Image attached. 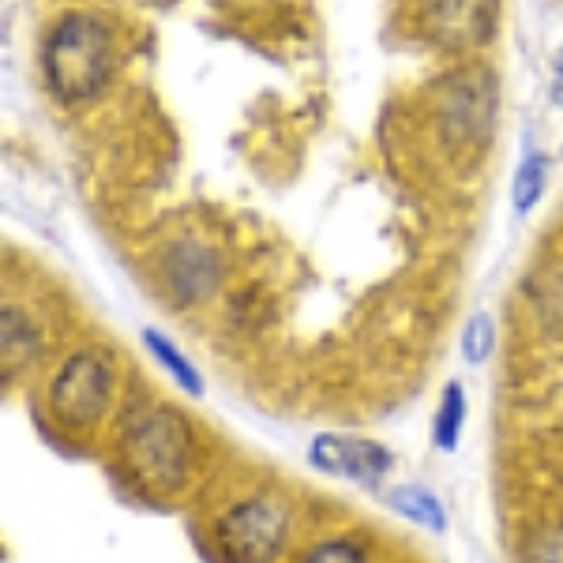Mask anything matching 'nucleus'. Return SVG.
<instances>
[{
  "instance_id": "6",
  "label": "nucleus",
  "mask_w": 563,
  "mask_h": 563,
  "mask_svg": "<svg viewBox=\"0 0 563 563\" xmlns=\"http://www.w3.org/2000/svg\"><path fill=\"white\" fill-rule=\"evenodd\" d=\"M390 507H395L398 515H406V519L429 526V530H435V533L448 530V515H443L440 499H435L432 493H424V488H417V485L395 488V493H390Z\"/></svg>"
},
{
  "instance_id": "10",
  "label": "nucleus",
  "mask_w": 563,
  "mask_h": 563,
  "mask_svg": "<svg viewBox=\"0 0 563 563\" xmlns=\"http://www.w3.org/2000/svg\"><path fill=\"white\" fill-rule=\"evenodd\" d=\"M496 346V331L493 323H488V316H474V320L466 323V331H462V350H466V357L481 365V361L493 353Z\"/></svg>"
},
{
  "instance_id": "2",
  "label": "nucleus",
  "mask_w": 563,
  "mask_h": 563,
  "mask_svg": "<svg viewBox=\"0 0 563 563\" xmlns=\"http://www.w3.org/2000/svg\"><path fill=\"white\" fill-rule=\"evenodd\" d=\"M289 515L278 499H249L218 522V544L233 563H271L286 541Z\"/></svg>"
},
{
  "instance_id": "7",
  "label": "nucleus",
  "mask_w": 563,
  "mask_h": 563,
  "mask_svg": "<svg viewBox=\"0 0 563 563\" xmlns=\"http://www.w3.org/2000/svg\"><path fill=\"white\" fill-rule=\"evenodd\" d=\"M462 424H466V395H462L459 384H448L432 421V440L440 443V451H455Z\"/></svg>"
},
{
  "instance_id": "9",
  "label": "nucleus",
  "mask_w": 563,
  "mask_h": 563,
  "mask_svg": "<svg viewBox=\"0 0 563 563\" xmlns=\"http://www.w3.org/2000/svg\"><path fill=\"white\" fill-rule=\"evenodd\" d=\"M541 188H544V162L538 154H530V158L522 162L519 177H515V207H519V211H530V207L541 199Z\"/></svg>"
},
{
  "instance_id": "8",
  "label": "nucleus",
  "mask_w": 563,
  "mask_h": 563,
  "mask_svg": "<svg viewBox=\"0 0 563 563\" xmlns=\"http://www.w3.org/2000/svg\"><path fill=\"white\" fill-rule=\"evenodd\" d=\"M143 342H147V346L154 350V357H158V365L166 368L180 387L192 390V395H199V390H203V384H199V372H196L192 365H188L185 357H180V350L174 346V342L162 339L158 331H147V334H143Z\"/></svg>"
},
{
  "instance_id": "12",
  "label": "nucleus",
  "mask_w": 563,
  "mask_h": 563,
  "mask_svg": "<svg viewBox=\"0 0 563 563\" xmlns=\"http://www.w3.org/2000/svg\"><path fill=\"white\" fill-rule=\"evenodd\" d=\"M552 98H556V102H563V71H560V79H556V87H552Z\"/></svg>"
},
{
  "instance_id": "1",
  "label": "nucleus",
  "mask_w": 563,
  "mask_h": 563,
  "mask_svg": "<svg viewBox=\"0 0 563 563\" xmlns=\"http://www.w3.org/2000/svg\"><path fill=\"white\" fill-rule=\"evenodd\" d=\"M113 68L109 31L90 15H68L45 45V71L60 102H87L106 87Z\"/></svg>"
},
{
  "instance_id": "3",
  "label": "nucleus",
  "mask_w": 563,
  "mask_h": 563,
  "mask_svg": "<svg viewBox=\"0 0 563 563\" xmlns=\"http://www.w3.org/2000/svg\"><path fill=\"white\" fill-rule=\"evenodd\" d=\"M109 402V365L95 353H79L53 379V413L68 424H95Z\"/></svg>"
},
{
  "instance_id": "5",
  "label": "nucleus",
  "mask_w": 563,
  "mask_h": 563,
  "mask_svg": "<svg viewBox=\"0 0 563 563\" xmlns=\"http://www.w3.org/2000/svg\"><path fill=\"white\" fill-rule=\"evenodd\" d=\"M312 462L323 466L327 474H350L365 485H376L379 474L387 470V455L368 440H334V435H320L312 443Z\"/></svg>"
},
{
  "instance_id": "11",
  "label": "nucleus",
  "mask_w": 563,
  "mask_h": 563,
  "mask_svg": "<svg viewBox=\"0 0 563 563\" xmlns=\"http://www.w3.org/2000/svg\"><path fill=\"white\" fill-rule=\"evenodd\" d=\"M305 563H365V552L353 541H323L308 552Z\"/></svg>"
},
{
  "instance_id": "4",
  "label": "nucleus",
  "mask_w": 563,
  "mask_h": 563,
  "mask_svg": "<svg viewBox=\"0 0 563 563\" xmlns=\"http://www.w3.org/2000/svg\"><path fill=\"white\" fill-rule=\"evenodd\" d=\"M496 0H432L429 31L448 45H474L493 34Z\"/></svg>"
}]
</instances>
